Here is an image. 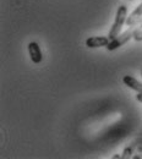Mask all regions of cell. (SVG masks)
<instances>
[{"mask_svg":"<svg viewBox=\"0 0 142 159\" xmlns=\"http://www.w3.org/2000/svg\"><path fill=\"white\" fill-rule=\"evenodd\" d=\"M126 19H127V7L125 5H120L118 7V11H117V15H115V20H114V23L109 31V39H114L115 37H118L121 32L122 26L126 23Z\"/></svg>","mask_w":142,"mask_h":159,"instance_id":"cell-1","label":"cell"},{"mask_svg":"<svg viewBox=\"0 0 142 159\" xmlns=\"http://www.w3.org/2000/svg\"><path fill=\"white\" fill-rule=\"evenodd\" d=\"M135 30L136 28H134V27H130L127 31H125V32H122L120 33L118 37H115L114 39L110 40V43L105 47L109 52H112V50H115V49H118V48H120L121 45H124L125 43H127L129 40L131 39V38H134V33H135Z\"/></svg>","mask_w":142,"mask_h":159,"instance_id":"cell-2","label":"cell"},{"mask_svg":"<svg viewBox=\"0 0 142 159\" xmlns=\"http://www.w3.org/2000/svg\"><path fill=\"white\" fill-rule=\"evenodd\" d=\"M110 43L109 37L104 36H97V37H89L86 39V47L87 48H101V47H107Z\"/></svg>","mask_w":142,"mask_h":159,"instance_id":"cell-3","label":"cell"},{"mask_svg":"<svg viewBox=\"0 0 142 159\" xmlns=\"http://www.w3.org/2000/svg\"><path fill=\"white\" fill-rule=\"evenodd\" d=\"M28 53H30V58L32 60V62H34V64H39L43 59L41 47L36 42H31L28 44Z\"/></svg>","mask_w":142,"mask_h":159,"instance_id":"cell-4","label":"cell"},{"mask_svg":"<svg viewBox=\"0 0 142 159\" xmlns=\"http://www.w3.org/2000/svg\"><path fill=\"white\" fill-rule=\"evenodd\" d=\"M142 19V2L140 5H137L136 7H135V10L127 16V19H126V25L129 26V27H135L140 20Z\"/></svg>","mask_w":142,"mask_h":159,"instance_id":"cell-5","label":"cell"},{"mask_svg":"<svg viewBox=\"0 0 142 159\" xmlns=\"http://www.w3.org/2000/svg\"><path fill=\"white\" fill-rule=\"evenodd\" d=\"M122 82L125 83V86L130 87L131 89L136 91L137 93H142V83L139 80L135 79V77H132L130 75H126V76L122 77Z\"/></svg>","mask_w":142,"mask_h":159,"instance_id":"cell-6","label":"cell"},{"mask_svg":"<svg viewBox=\"0 0 142 159\" xmlns=\"http://www.w3.org/2000/svg\"><path fill=\"white\" fill-rule=\"evenodd\" d=\"M137 147V144L136 143H134V144H130V146H127L125 149H124V152H122L121 154V159H129V158H132V154H134V152H135V148Z\"/></svg>","mask_w":142,"mask_h":159,"instance_id":"cell-7","label":"cell"},{"mask_svg":"<svg viewBox=\"0 0 142 159\" xmlns=\"http://www.w3.org/2000/svg\"><path fill=\"white\" fill-rule=\"evenodd\" d=\"M134 39L136 42H142V28H136L134 33Z\"/></svg>","mask_w":142,"mask_h":159,"instance_id":"cell-8","label":"cell"},{"mask_svg":"<svg viewBox=\"0 0 142 159\" xmlns=\"http://www.w3.org/2000/svg\"><path fill=\"white\" fill-rule=\"evenodd\" d=\"M136 99L139 100L140 103H142V93H137V96H136Z\"/></svg>","mask_w":142,"mask_h":159,"instance_id":"cell-9","label":"cell"},{"mask_svg":"<svg viewBox=\"0 0 142 159\" xmlns=\"http://www.w3.org/2000/svg\"><path fill=\"white\" fill-rule=\"evenodd\" d=\"M112 158H113V159H120V158H121V156H119V154H114Z\"/></svg>","mask_w":142,"mask_h":159,"instance_id":"cell-10","label":"cell"},{"mask_svg":"<svg viewBox=\"0 0 142 159\" xmlns=\"http://www.w3.org/2000/svg\"><path fill=\"white\" fill-rule=\"evenodd\" d=\"M136 26H137V28H142V19L140 20V22H139Z\"/></svg>","mask_w":142,"mask_h":159,"instance_id":"cell-11","label":"cell"},{"mask_svg":"<svg viewBox=\"0 0 142 159\" xmlns=\"http://www.w3.org/2000/svg\"><path fill=\"white\" fill-rule=\"evenodd\" d=\"M132 158H134V159H140V157H139V156H132Z\"/></svg>","mask_w":142,"mask_h":159,"instance_id":"cell-12","label":"cell"},{"mask_svg":"<svg viewBox=\"0 0 142 159\" xmlns=\"http://www.w3.org/2000/svg\"><path fill=\"white\" fill-rule=\"evenodd\" d=\"M141 76H142V72H141Z\"/></svg>","mask_w":142,"mask_h":159,"instance_id":"cell-13","label":"cell"}]
</instances>
